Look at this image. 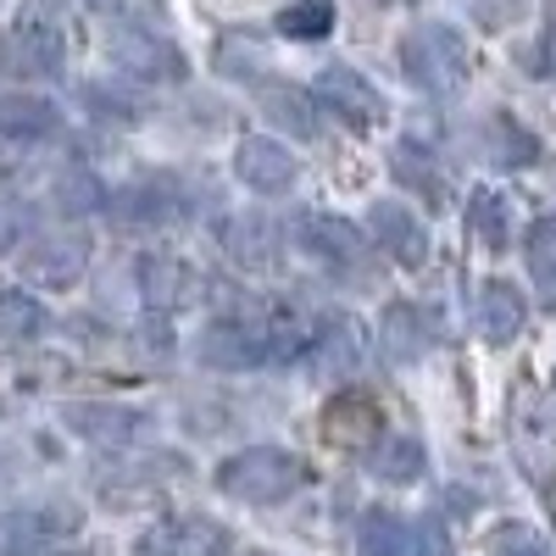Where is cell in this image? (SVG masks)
I'll return each mask as SVG.
<instances>
[{"instance_id": "20", "label": "cell", "mask_w": 556, "mask_h": 556, "mask_svg": "<svg viewBox=\"0 0 556 556\" xmlns=\"http://www.w3.org/2000/svg\"><path fill=\"white\" fill-rule=\"evenodd\" d=\"M184 212V195H178V184L167 173H146V178H134L128 190L117 195V217L128 223H167Z\"/></svg>"}, {"instance_id": "12", "label": "cell", "mask_w": 556, "mask_h": 556, "mask_svg": "<svg viewBox=\"0 0 556 556\" xmlns=\"http://www.w3.org/2000/svg\"><path fill=\"white\" fill-rule=\"evenodd\" d=\"M217 245H223V256L235 262V267L267 273L278 262V228H273L267 212H228L217 223Z\"/></svg>"}, {"instance_id": "25", "label": "cell", "mask_w": 556, "mask_h": 556, "mask_svg": "<svg viewBox=\"0 0 556 556\" xmlns=\"http://www.w3.org/2000/svg\"><path fill=\"white\" fill-rule=\"evenodd\" d=\"M424 345H429V334H424V317H417V306L395 301V306L384 312V356H390V362H417V356H424Z\"/></svg>"}, {"instance_id": "15", "label": "cell", "mask_w": 556, "mask_h": 556, "mask_svg": "<svg viewBox=\"0 0 556 556\" xmlns=\"http://www.w3.org/2000/svg\"><path fill=\"white\" fill-rule=\"evenodd\" d=\"M195 267L184 256H167V251H151L139 256V295H146L151 312H173V306H190L195 301Z\"/></svg>"}, {"instance_id": "26", "label": "cell", "mask_w": 556, "mask_h": 556, "mask_svg": "<svg viewBox=\"0 0 556 556\" xmlns=\"http://www.w3.org/2000/svg\"><path fill=\"white\" fill-rule=\"evenodd\" d=\"M56 195H62V206L67 212H101L106 206V190H101V178L89 173V167H67L62 178H56Z\"/></svg>"}, {"instance_id": "33", "label": "cell", "mask_w": 556, "mask_h": 556, "mask_svg": "<svg viewBox=\"0 0 556 556\" xmlns=\"http://www.w3.org/2000/svg\"><path fill=\"white\" fill-rule=\"evenodd\" d=\"M417 556H456V545H451L440 518H424V529H417Z\"/></svg>"}, {"instance_id": "30", "label": "cell", "mask_w": 556, "mask_h": 556, "mask_svg": "<svg viewBox=\"0 0 556 556\" xmlns=\"http://www.w3.org/2000/svg\"><path fill=\"white\" fill-rule=\"evenodd\" d=\"M424 167H429V162L417 156L412 146H401V151H395V173H401L406 184H417L424 195H434V201H440V195H445V184H440V173H424Z\"/></svg>"}, {"instance_id": "22", "label": "cell", "mask_w": 556, "mask_h": 556, "mask_svg": "<svg viewBox=\"0 0 556 556\" xmlns=\"http://www.w3.org/2000/svg\"><path fill=\"white\" fill-rule=\"evenodd\" d=\"M312 367L323 379H351L362 367V329L345 317V323H329V329H317L312 340Z\"/></svg>"}, {"instance_id": "13", "label": "cell", "mask_w": 556, "mask_h": 556, "mask_svg": "<svg viewBox=\"0 0 556 556\" xmlns=\"http://www.w3.org/2000/svg\"><path fill=\"white\" fill-rule=\"evenodd\" d=\"M235 173L256 195H285L295 184V156H290V146H278L267 134H245L240 151H235Z\"/></svg>"}, {"instance_id": "23", "label": "cell", "mask_w": 556, "mask_h": 556, "mask_svg": "<svg viewBox=\"0 0 556 556\" xmlns=\"http://www.w3.org/2000/svg\"><path fill=\"white\" fill-rule=\"evenodd\" d=\"M45 329H51V312H45L34 301V290H0V340H12V345H28L39 340Z\"/></svg>"}, {"instance_id": "2", "label": "cell", "mask_w": 556, "mask_h": 556, "mask_svg": "<svg viewBox=\"0 0 556 556\" xmlns=\"http://www.w3.org/2000/svg\"><path fill=\"white\" fill-rule=\"evenodd\" d=\"M401 67L417 89H429V96H462V84H468V39H462L456 28L445 23H424V28H412L401 39Z\"/></svg>"}, {"instance_id": "6", "label": "cell", "mask_w": 556, "mask_h": 556, "mask_svg": "<svg viewBox=\"0 0 556 556\" xmlns=\"http://www.w3.org/2000/svg\"><path fill=\"white\" fill-rule=\"evenodd\" d=\"M513 451H518V468H523V479L534 490H551L556 484V429H551L545 406L529 390L513 406Z\"/></svg>"}, {"instance_id": "7", "label": "cell", "mask_w": 556, "mask_h": 556, "mask_svg": "<svg viewBox=\"0 0 556 556\" xmlns=\"http://www.w3.org/2000/svg\"><path fill=\"white\" fill-rule=\"evenodd\" d=\"M62 67V34L45 17H17L0 34V73L12 78H51Z\"/></svg>"}, {"instance_id": "8", "label": "cell", "mask_w": 556, "mask_h": 556, "mask_svg": "<svg viewBox=\"0 0 556 556\" xmlns=\"http://www.w3.org/2000/svg\"><path fill=\"white\" fill-rule=\"evenodd\" d=\"M312 96L329 106L334 117H345L351 128H374V123H384V96L374 89V78H362V73L345 67V62L323 67V73L312 78Z\"/></svg>"}, {"instance_id": "31", "label": "cell", "mask_w": 556, "mask_h": 556, "mask_svg": "<svg viewBox=\"0 0 556 556\" xmlns=\"http://www.w3.org/2000/svg\"><path fill=\"white\" fill-rule=\"evenodd\" d=\"M23 401V362L12 351H0V412H12Z\"/></svg>"}, {"instance_id": "21", "label": "cell", "mask_w": 556, "mask_h": 556, "mask_svg": "<svg viewBox=\"0 0 556 556\" xmlns=\"http://www.w3.org/2000/svg\"><path fill=\"white\" fill-rule=\"evenodd\" d=\"M429 468V451L417 434H379V445L367 451V473L384 484H417Z\"/></svg>"}, {"instance_id": "29", "label": "cell", "mask_w": 556, "mask_h": 556, "mask_svg": "<svg viewBox=\"0 0 556 556\" xmlns=\"http://www.w3.org/2000/svg\"><path fill=\"white\" fill-rule=\"evenodd\" d=\"M490 545H495V556H556V545L529 523H501Z\"/></svg>"}, {"instance_id": "27", "label": "cell", "mask_w": 556, "mask_h": 556, "mask_svg": "<svg viewBox=\"0 0 556 556\" xmlns=\"http://www.w3.org/2000/svg\"><path fill=\"white\" fill-rule=\"evenodd\" d=\"M406 551V529L395 513H367L362 523V556H401Z\"/></svg>"}, {"instance_id": "19", "label": "cell", "mask_w": 556, "mask_h": 556, "mask_svg": "<svg viewBox=\"0 0 556 556\" xmlns=\"http://www.w3.org/2000/svg\"><path fill=\"white\" fill-rule=\"evenodd\" d=\"M479 334L490 345H513L523 334V290L518 285H506V278L479 285Z\"/></svg>"}, {"instance_id": "17", "label": "cell", "mask_w": 556, "mask_h": 556, "mask_svg": "<svg viewBox=\"0 0 556 556\" xmlns=\"http://www.w3.org/2000/svg\"><path fill=\"white\" fill-rule=\"evenodd\" d=\"M367 228H374V240H379L401 267H424V256H429V235H424V223H417L401 201H379L374 212H367Z\"/></svg>"}, {"instance_id": "9", "label": "cell", "mask_w": 556, "mask_h": 556, "mask_svg": "<svg viewBox=\"0 0 556 556\" xmlns=\"http://www.w3.org/2000/svg\"><path fill=\"white\" fill-rule=\"evenodd\" d=\"M89 262V245L84 235H34L23 251H17V267L34 290H67L73 278L84 273Z\"/></svg>"}, {"instance_id": "16", "label": "cell", "mask_w": 556, "mask_h": 556, "mask_svg": "<svg viewBox=\"0 0 556 556\" xmlns=\"http://www.w3.org/2000/svg\"><path fill=\"white\" fill-rule=\"evenodd\" d=\"M323 434H329L334 445H367V440H379L384 434V412L374 395H362V390H340L329 406H323Z\"/></svg>"}, {"instance_id": "36", "label": "cell", "mask_w": 556, "mask_h": 556, "mask_svg": "<svg viewBox=\"0 0 556 556\" xmlns=\"http://www.w3.org/2000/svg\"><path fill=\"white\" fill-rule=\"evenodd\" d=\"M12 484H17V456L0 445V490H12Z\"/></svg>"}, {"instance_id": "14", "label": "cell", "mask_w": 556, "mask_h": 556, "mask_svg": "<svg viewBox=\"0 0 556 556\" xmlns=\"http://www.w3.org/2000/svg\"><path fill=\"white\" fill-rule=\"evenodd\" d=\"M223 551H228V534L212 518H167L146 529L134 545V556H223Z\"/></svg>"}, {"instance_id": "1", "label": "cell", "mask_w": 556, "mask_h": 556, "mask_svg": "<svg viewBox=\"0 0 556 556\" xmlns=\"http://www.w3.org/2000/svg\"><path fill=\"white\" fill-rule=\"evenodd\" d=\"M306 484V462L285 445H251V451H235L217 468V490L240 506H278L290 501L295 490Z\"/></svg>"}, {"instance_id": "11", "label": "cell", "mask_w": 556, "mask_h": 556, "mask_svg": "<svg viewBox=\"0 0 556 556\" xmlns=\"http://www.w3.org/2000/svg\"><path fill=\"white\" fill-rule=\"evenodd\" d=\"M201 362H206V367H223V374H251V367L273 362V351H267V340L256 334L251 317H223V323H206Z\"/></svg>"}, {"instance_id": "4", "label": "cell", "mask_w": 556, "mask_h": 556, "mask_svg": "<svg viewBox=\"0 0 556 556\" xmlns=\"http://www.w3.org/2000/svg\"><path fill=\"white\" fill-rule=\"evenodd\" d=\"M106 56H112V67H117L123 78H146V84H162V78L178 84V78H184L178 45H173L167 34L134 28V23H123V28L106 34Z\"/></svg>"}, {"instance_id": "18", "label": "cell", "mask_w": 556, "mask_h": 556, "mask_svg": "<svg viewBox=\"0 0 556 556\" xmlns=\"http://www.w3.org/2000/svg\"><path fill=\"white\" fill-rule=\"evenodd\" d=\"M0 134L23 139V146H34V139H56V134H62V106L45 101V96H34V89L0 96Z\"/></svg>"}, {"instance_id": "10", "label": "cell", "mask_w": 556, "mask_h": 556, "mask_svg": "<svg viewBox=\"0 0 556 556\" xmlns=\"http://www.w3.org/2000/svg\"><path fill=\"white\" fill-rule=\"evenodd\" d=\"M295 245H301L312 262H323V267H356L362 251H367L362 228L345 223L340 212H301V217H295Z\"/></svg>"}, {"instance_id": "3", "label": "cell", "mask_w": 556, "mask_h": 556, "mask_svg": "<svg viewBox=\"0 0 556 556\" xmlns=\"http://www.w3.org/2000/svg\"><path fill=\"white\" fill-rule=\"evenodd\" d=\"M78 534V513L62 501L28 506V513L0 518V556H62V545Z\"/></svg>"}, {"instance_id": "5", "label": "cell", "mask_w": 556, "mask_h": 556, "mask_svg": "<svg viewBox=\"0 0 556 556\" xmlns=\"http://www.w3.org/2000/svg\"><path fill=\"white\" fill-rule=\"evenodd\" d=\"M62 424L78 440L101 445V451H134L139 440L151 434V412L117 406V401H73V406H62Z\"/></svg>"}, {"instance_id": "37", "label": "cell", "mask_w": 556, "mask_h": 556, "mask_svg": "<svg viewBox=\"0 0 556 556\" xmlns=\"http://www.w3.org/2000/svg\"><path fill=\"white\" fill-rule=\"evenodd\" d=\"M223 556H273V551H256V545H228Z\"/></svg>"}, {"instance_id": "28", "label": "cell", "mask_w": 556, "mask_h": 556, "mask_svg": "<svg viewBox=\"0 0 556 556\" xmlns=\"http://www.w3.org/2000/svg\"><path fill=\"white\" fill-rule=\"evenodd\" d=\"M473 235H479L490 251L506 245V201H501L495 190H479V195H473Z\"/></svg>"}, {"instance_id": "35", "label": "cell", "mask_w": 556, "mask_h": 556, "mask_svg": "<svg viewBox=\"0 0 556 556\" xmlns=\"http://www.w3.org/2000/svg\"><path fill=\"white\" fill-rule=\"evenodd\" d=\"M534 285H540V301L556 306V267H534Z\"/></svg>"}, {"instance_id": "32", "label": "cell", "mask_w": 556, "mask_h": 556, "mask_svg": "<svg viewBox=\"0 0 556 556\" xmlns=\"http://www.w3.org/2000/svg\"><path fill=\"white\" fill-rule=\"evenodd\" d=\"M267 106H273V112H285V117H290V128L317 134V123H312V101H306V96H267Z\"/></svg>"}, {"instance_id": "34", "label": "cell", "mask_w": 556, "mask_h": 556, "mask_svg": "<svg viewBox=\"0 0 556 556\" xmlns=\"http://www.w3.org/2000/svg\"><path fill=\"white\" fill-rule=\"evenodd\" d=\"M529 256H534V267H556V217H545V223L534 228Z\"/></svg>"}, {"instance_id": "24", "label": "cell", "mask_w": 556, "mask_h": 556, "mask_svg": "<svg viewBox=\"0 0 556 556\" xmlns=\"http://www.w3.org/2000/svg\"><path fill=\"white\" fill-rule=\"evenodd\" d=\"M273 34H285L295 45H317V39L334 34V7L329 0H295V7H285L273 17Z\"/></svg>"}]
</instances>
